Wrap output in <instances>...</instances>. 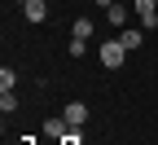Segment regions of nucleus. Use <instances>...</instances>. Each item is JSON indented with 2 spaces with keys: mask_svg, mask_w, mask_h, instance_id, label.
Returning <instances> with one entry per match:
<instances>
[{
  "mask_svg": "<svg viewBox=\"0 0 158 145\" xmlns=\"http://www.w3.org/2000/svg\"><path fill=\"white\" fill-rule=\"evenodd\" d=\"M123 57H127V49L118 44V35H114V40H106V44H101V66L118 70V66H123Z\"/></svg>",
  "mask_w": 158,
  "mask_h": 145,
  "instance_id": "1",
  "label": "nucleus"
},
{
  "mask_svg": "<svg viewBox=\"0 0 158 145\" xmlns=\"http://www.w3.org/2000/svg\"><path fill=\"white\" fill-rule=\"evenodd\" d=\"M132 13L141 18V22H145L149 31L158 27V0H136V5H132Z\"/></svg>",
  "mask_w": 158,
  "mask_h": 145,
  "instance_id": "2",
  "label": "nucleus"
},
{
  "mask_svg": "<svg viewBox=\"0 0 158 145\" xmlns=\"http://www.w3.org/2000/svg\"><path fill=\"white\" fill-rule=\"evenodd\" d=\"M22 18H27L31 27H40V22H48V5H44V0H27V5H22Z\"/></svg>",
  "mask_w": 158,
  "mask_h": 145,
  "instance_id": "3",
  "label": "nucleus"
},
{
  "mask_svg": "<svg viewBox=\"0 0 158 145\" xmlns=\"http://www.w3.org/2000/svg\"><path fill=\"white\" fill-rule=\"evenodd\" d=\"M70 132H75V128H70V123H66V114H62V119H44V136H48L53 145H57V141H62V136H70Z\"/></svg>",
  "mask_w": 158,
  "mask_h": 145,
  "instance_id": "4",
  "label": "nucleus"
},
{
  "mask_svg": "<svg viewBox=\"0 0 158 145\" xmlns=\"http://www.w3.org/2000/svg\"><path fill=\"white\" fill-rule=\"evenodd\" d=\"M118 44H123L127 53H136V49L145 44V31H136V27H123V31H118Z\"/></svg>",
  "mask_w": 158,
  "mask_h": 145,
  "instance_id": "5",
  "label": "nucleus"
},
{
  "mask_svg": "<svg viewBox=\"0 0 158 145\" xmlns=\"http://www.w3.org/2000/svg\"><path fill=\"white\" fill-rule=\"evenodd\" d=\"M62 114H66V123H70V128H84V123H88V106H84V101H70Z\"/></svg>",
  "mask_w": 158,
  "mask_h": 145,
  "instance_id": "6",
  "label": "nucleus"
},
{
  "mask_svg": "<svg viewBox=\"0 0 158 145\" xmlns=\"http://www.w3.org/2000/svg\"><path fill=\"white\" fill-rule=\"evenodd\" d=\"M106 18H110V27H118V31H123V27H127V18H132V13H127L123 5H110V9H106Z\"/></svg>",
  "mask_w": 158,
  "mask_h": 145,
  "instance_id": "7",
  "label": "nucleus"
},
{
  "mask_svg": "<svg viewBox=\"0 0 158 145\" xmlns=\"http://www.w3.org/2000/svg\"><path fill=\"white\" fill-rule=\"evenodd\" d=\"M13 84H18V70L5 66V70H0V92H13Z\"/></svg>",
  "mask_w": 158,
  "mask_h": 145,
  "instance_id": "8",
  "label": "nucleus"
},
{
  "mask_svg": "<svg viewBox=\"0 0 158 145\" xmlns=\"http://www.w3.org/2000/svg\"><path fill=\"white\" fill-rule=\"evenodd\" d=\"M84 49H88V40L84 35H70V57H84Z\"/></svg>",
  "mask_w": 158,
  "mask_h": 145,
  "instance_id": "9",
  "label": "nucleus"
},
{
  "mask_svg": "<svg viewBox=\"0 0 158 145\" xmlns=\"http://www.w3.org/2000/svg\"><path fill=\"white\" fill-rule=\"evenodd\" d=\"M0 110L13 114V110H18V97H13V92H0Z\"/></svg>",
  "mask_w": 158,
  "mask_h": 145,
  "instance_id": "10",
  "label": "nucleus"
},
{
  "mask_svg": "<svg viewBox=\"0 0 158 145\" xmlns=\"http://www.w3.org/2000/svg\"><path fill=\"white\" fill-rule=\"evenodd\" d=\"M70 35H84V40H88V35H92V18H79V22H75V31H70Z\"/></svg>",
  "mask_w": 158,
  "mask_h": 145,
  "instance_id": "11",
  "label": "nucleus"
},
{
  "mask_svg": "<svg viewBox=\"0 0 158 145\" xmlns=\"http://www.w3.org/2000/svg\"><path fill=\"white\" fill-rule=\"evenodd\" d=\"M57 145H84V136H79V128H75L70 136H62V141H57Z\"/></svg>",
  "mask_w": 158,
  "mask_h": 145,
  "instance_id": "12",
  "label": "nucleus"
},
{
  "mask_svg": "<svg viewBox=\"0 0 158 145\" xmlns=\"http://www.w3.org/2000/svg\"><path fill=\"white\" fill-rule=\"evenodd\" d=\"M97 5H101V9H110V5H114V0H97Z\"/></svg>",
  "mask_w": 158,
  "mask_h": 145,
  "instance_id": "13",
  "label": "nucleus"
},
{
  "mask_svg": "<svg viewBox=\"0 0 158 145\" xmlns=\"http://www.w3.org/2000/svg\"><path fill=\"white\" fill-rule=\"evenodd\" d=\"M18 5H27V0H18Z\"/></svg>",
  "mask_w": 158,
  "mask_h": 145,
  "instance_id": "14",
  "label": "nucleus"
}]
</instances>
